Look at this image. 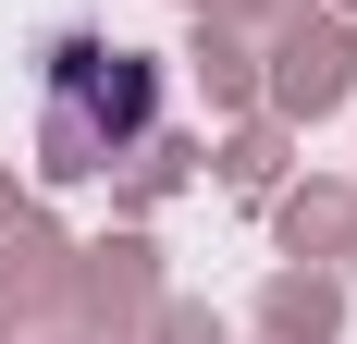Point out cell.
<instances>
[{
  "label": "cell",
  "instance_id": "cell-1",
  "mask_svg": "<svg viewBox=\"0 0 357 344\" xmlns=\"http://www.w3.org/2000/svg\"><path fill=\"white\" fill-rule=\"evenodd\" d=\"M148 123H160V74H148L136 49H111V37H62V49H50V123H37L50 172L123 160Z\"/></svg>",
  "mask_w": 357,
  "mask_h": 344
}]
</instances>
